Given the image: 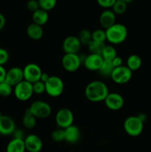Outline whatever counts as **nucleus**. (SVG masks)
Wrapping results in <instances>:
<instances>
[{"label":"nucleus","mask_w":151,"mask_h":152,"mask_svg":"<svg viewBox=\"0 0 151 152\" xmlns=\"http://www.w3.org/2000/svg\"><path fill=\"white\" fill-rule=\"evenodd\" d=\"M109 94V90L105 83L99 80H94L87 85L84 90V95L89 101L99 102L105 101Z\"/></svg>","instance_id":"f257e3e1"},{"label":"nucleus","mask_w":151,"mask_h":152,"mask_svg":"<svg viewBox=\"0 0 151 152\" xmlns=\"http://www.w3.org/2000/svg\"><path fill=\"white\" fill-rule=\"evenodd\" d=\"M107 41L113 45H119L124 42L127 37L128 31L126 26L121 23H115L105 30Z\"/></svg>","instance_id":"f03ea898"},{"label":"nucleus","mask_w":151,"mask_h":152,"mask_svg":"<svg viewBox=\"0 0 151 152\" xmlns=\"http://www.w3.org/2000/svg\"><path fill=\"white\" fill-rule=\"evenodd\" d=\"M144 123L138 116H130L124 122V129L126 133L131 137H138L142 133Z\"/></svg>","instance_id":"7ed1b4c3"},{"label":"nucleus","mask_w":151,"mask_h":152,"mask_svg":"<svg viewBox=\"0 0 151 152\" xmlns=\"http://www.w3.org/2000/svg\"><path fill=\"white\" fill-rule=\"evenodd\" d=\"M65 86L62 79L57 76H50L45 83V92L51 97H58L64 91Z\"/></svg>","instance_id":"20e7f679"},{"label":"nucleus","mask_w":151,"mask_h":152,"mask_svg":"<svg viewBox=\"0 0 151 152\" xmlns=\"http://www.w3.org/2000/svg\"><path fill=\"white\" fill-rule=\"evenodd\" d=\"M28 108L36 118H47L52 112L51 106L43 100L34 101Z\"/></svg>","instance_id":"39448f33"},{"label":"nucleus","mask_w":151,"mask_h":152,"mask_svg":"<svg viewBox=\"0 0 151 152\" xmlns=\"http://www.w3.org/2000/svg\"><path fill=\"white\" fill-rule=\"evenodd\" d=\"M55 121L58 127L65 129L73 125L74 116L72 111L68 108H62L59 109L56 114Z\"/></svg>","instance_id":"423d86ee"},{"label":"nucleus","mask_w":151,"mask_h":152,"mask_svg":"<svg viewBox=\"0 0 151 152\" xmlns=\"http://www.w3.org/2000/svg\"><path fill=\"white\" fill-rule=\"evenodd\" d=\"M13 94L20 101H27L30 99L33 94V84L23 80L13 87Z\"/></svg>","instance_id":"0eeeda50"},{"label":"nucleus","mask_w":151,"mask_h":152,"mask_svg":"<svg viewBox=\"0 0 151 152\" xmlns=\"http://www.w3.org/2000/svg\"><path fill=\"white\" fill-rule=\"evenodd\" d=\"M42 73L39 65L36 63H29L23 68L24 80L33 84L39 81Z\"/></svg>","instance_id":"6e6552de"},{"label":"nucleus","mask_w":151,"mask_h":152,"mask_svg":"<svg viewBox=\"0 0 151 152\" xmlns=\"http://www.w3.org/2000/svg\"><path fill=\"white\" fill-rule=\"evenodd\" d=\"M132 75L133 71H130L126 65H122L114 68L110 77L114 83L122 85L128 83L131 80Z\"/></svg>","instance_id":"1a4fd4ad"},{"label":"nucleus","mask_w":151,"mask_h":152,"mask_svg":"<svg viewBox=\"0 0 151 152\" xmlns=\"http://www.w3.org/2000/svg\"><path fill=\"white\" fill-rule=\"evenodd\" d=\"M81 59L80 56L75 53H65L62 59L63 68L68 72H75L81 66Z\"/></svg>","instance_id":"9d476101"},{"label":"nucleus","mask_w":151,"mask_h":152,"mask_svg":"<svg viewBox=\"0 0 151 152\" xmlns=\"http://www.w3.org/2000/svg\"><path fill=\"white\" fill-rule=\"evenodd\" d=\"M105 105L112 111H118L124 105V99L121 94L118 93H109L105 99Z\"/></svg>","instance_id":"9b49d317"},{"label":"nucleus","mask_w":151,"mask_h":152,"mask_svg":"<svg viewBox=\"0 0 151 152\" xmlns=\"http://www.w3.org/2000/svg\"><path fill=\"white\" fill-rule=\"evenodd\" d=\"M81 44L78 37L76 36H68L64 39L62 43V49L65 53L77 54L81 49Z\"/></svg>","instance_id":"f8f14e48"},{"label":"nucleus","mask_w":151,"mask_h":152,"mask_svg":"<svg viewBox=\"0 0 151 152\" xmlns=\"http://www.w3.org/2000/svg\"><path fill=\"white\" fill-rule=\"evenodd\" d=\"M23 80L24 75L22 68L19 67H13L7 71L4 81L13 87H15L16 85L20 83Z\"/></svg>","instance_id":"ddd939ff"},{"label":"nucleus","mask_w":151,"mask_h":152,"mask_svg":"<svg viewBox=\"0 0 151 152\" xmlns=\"http://www.w3.org/2000/svg\"><path fill=\"white\" fill-rule=\"evenodd\" d=\"M25 145L26 151L29 152L41 151L43 147V142L41 138L36 134H30L25 137Z\"/></svg>","instance_id":"4468645a"},{"label":"nucleus","mask_w":151,"mask_h":152,"mask_svg":"<svg viewBox=\"0 0 151 152\" xmlns=\"http://www.w3.org/2000/svg\"><path fill=\"white\" fill-rule=\"evenodd\" d=\"M16 123L14 120L9 116L2 115L0 118V134L3 136H9L16 131Z\"/></svg>","instance_id":"2eb2a0df"},{"label":"nucleus","mask_w":151,"mask_h":152,"mask_svg":"<svg viewBox=\"0 0 151 152\" xmlns=\"http://www.w3.org/2000/svg\"><path fill=\"white\" fill-rule=\"evenodd\" d=\"M104 59L102 56L99 54H94L90 53L85 56L84 62V66L90 71H99V68L102 66Z\"/></svg>","instance_id":"dca6fc26"},{"label":"nucleus","mask_w":151,"mask_h":152,"mask_svg":"<svg viewBox=\"0 0 151 152\" xmlns=\"http://www.w3.org/2000/svg\"><path fill=\"white\" fill-rule=\"evenodd\" d=\"M115 19V14L112 10H105L99 16V23L102 28L107 30L116 23Z\"/></svg>","instance_id":"f3484780"},{"label":"nucleus","mask_w":151,"mask_h":152,"mask_svg":"<svg viewBox=\"0 0 151 152\" xmlns=\"http://www.w3.org/2000/svg\"><path fill=\"white\" fill-rule=\"evenodd\" d=\"M65 140L70 144H75L78 142L81 138L80 129L75 125H72L70 127L65 129Z\"/></svg>","instance_id":"a211bd4d"},{"label":"nucleus","mask_w":151,"mask_h":152,"mask_svg":"<svg viewBox=\"0 0 151 152\" xmlns=\"http://www.w3.org/2000/svg\"><path fill=\"white\" fill-rule=\"evenodd\" d=\"M26 34L31 39L39 40L44 35V31L42 27L33 22L27 27Z\"/></svg>","instance_id":"6ab92c4d"},{"label":"nucleus","mask_w":151,"mask_h":152,"mask_svg":"<svg viewBox=\"0 0 151 152\" xmlns=\"http://www.w3.org/2000/svg\"><path fill=\"white\" fill-rule=\"evenodd\" d=\"M25 141L24 140L13 138L7 143L6 147V152H25Z\"/></svg>","instance_id":"aec40b11"},{"label":"nucleus","mask_w":151,"mask_h":152,"mask_svg":"<svg viewBox=\"0 0 151 152\" xmlns=\"http://www.w3.org/2000/svg\"><path fill=\"white\" fill-rule=\"evenodd\" d=\"M32 19L33 23L42 27L45 25L49 19L48 13L42 9L39 8L36 11L33 12L32 15Z\"/></svg>","instance_id":"412c9836"},{"label":"nucleus","mask_w":151,"mask_h":152,"mask_svg":"<svg viewBox=\"0 0 151 152\" xmlns=\"http://www.w3.org/2000/svg\"><path fill=\"white\" fill-rule=\"evenodd\" d=\"M142 65V58L137 54H132L128 56L126 62V66L132 71L139 70Z\"/></svg>","instance_id":"4be33fe9"},{"label":"nucleus","mask_w":151,"mask_h":152,"mask_svg":"<svg viewBox=\"0 0 151 152\" xmlns=\"http://www.w3.org/2000/svg\"><path fill=\"white\" fill-rule=\"evenodd\" d=\"M22 124L27 129H32L36 125V118L31 114L29 108L26 110L23 117H22Z\"/></svg>","instance_id":"5701e85b"},{"label":"nucleus","mask_w":151,"mask_h":152,"mask_svg":"<svg viewBox=\"0 0 151 152\" xmlns=\"http://www.w3.org/2000/svg\"><path fill=\"white\" fill-rule=\"evenodd\" d=\"M101 56L103 58L104 61L112 62L117 56V51L113 45H105Z\"/></svg>","instance_id":"b1692460"},{"label":"nucleus","mask_w":151,"mask_h":152,"mask_svg":"<svg viewBox=\"0 0 151 152\" xmlns=\"http://www.w3.org/2000/svg\"><path fill=\"white\" fill-rule=\"evenodd\" d=\"M105 43L93 41L92 40L88 46V50L90 52V53H94V54H102V51H103L104 48L105 47Z\"/></svg>","instance_id":"393cba45"},{"label":"nucleus","mask_w":151,"mask_h":152,"mask_svg":"<svg viewBox=\"0 0 151 152\" xmlns=\"http://www.w3.org/2000/svg\"><path fill=\"white\" fill-rule=\"evenodd\" d=\"M114 66L113 65L112 62H109V61H104L102 63V66L99 68V71L100 74L105 77H111L113 71L114 70Z\"/></svg>","instance_id":"a878e982"},{"label":"nucleus","mask_w":151,"mask_h":152,"mask_svg":"<svg viewBox=\"0 0 151 152\" xmlns=\"http://www.w3.org/2000/svg\"><path fill=\"white\" fill-rule=\"evenodd\" d=\"M127 8V4L125 0H117L114 3L112 7V10L114 12L115 15H121L125 13Z\"/></svg>","instance_id":"bb28decb"},{"label":"nucleus","mask_w":151,"mask_h":152,"mask_svg":"<svg viewBox=\"0 0 151 152\" xmlns=\"http://www.w3.org/2000/svg\"><path fill=\"white\" fill-rule=\"evenodd\" d=\"M78 39H79L81 45H88L89 43L92 41V33L89 30L83 29L78 33Z\"/></svg>","instance_id":"cd10ccee"},{"label":"nucleus","mask_w":151,"mask_h":152,"mask_svg":"<svg viewBox=\"0 0 151 152\" xmlns=\"http://www.w3.org/2000/svg\"><path fill=\"white\" fill-rule=\"evenodd\" d=\"M92 40L99 42H103L107 40L106 33L105 30L103 29H96L93 32H92Z\"/></svg>","instance_id":"c85d7f7f"},{"label":"nucleus","mask_w":151,"mask_h":152,"mask_svg":"<svg viewBox=\"0 0 151 152\" xmlns=\"http://www.w3.org/2000/svg\"><path fill=\"white\" fill-rule=\"evenodd\" d=\"M51 139L54 142H60L65 140V129L58 128L53 130V132L51 133Z\"/></svg>","instance_id":"c756f323"},{"label":"nucleus","mask_w":151,"mask_h":152,"mask_svg":"<svg viewBox=\"0 0 151 152\" xmlns=\"http://www.w3.org/2000/svg\"><path fill=\"white\" fill-rule=\"evenodd\" d=\"M13 92V86L9 85L5 81L0 83V96L7 97Z\"/></svg>","instance_id":"7c9ffc66"},{"label":"nucleus","mask_w":151,"mask_h":152,"mask_svg":"<svg viewBox=\"0 0 151 152\" xmlns=\"http://www.w3.org/2000/svg\"><path fill=\"white\" fill-rule=\"evenodd\" d=\"M38 3H39L40 8L47 12L48 10L54 8L56 4V0H39Z\"/></svg>","instance_id":"2f4dec72"},{"label":"nucleus","mask_w":151,"mask_h":152,"mask_svg":"<svg viewBox=\"0 0 151 152\" xmlns=\"http://www.w3.org/2000/svg\"><path fill=\"white\" fill-rule=\"evenodd\" d=\"M33 94H42L45 92V83L41 81H38L33 84Z\"/></svg>","instance_id":"473e14b6"},{"label":"nucleus","mask_w":151,"mask_h":152,"mask_svg":"<svg viewBox=\"0 0 151 152\" xmlns=\"http://www.w3.org/2000/svg\"><path fill=\"white\" fill-rule=\"evenodd\" d=\"M10 55L8 51L3 48H0V65L4 66L9 61Z\"/></svg>","instance_id":"72a5a7b5"},{"label":"nucleus","mask_w":151,"mask_h":152,"mask_svg":"<svg viewBox=\"0 0 151 152\" xmlns=\"http://www.w3.org/2000/svg\"><path fill=\"white\" fill-rule=\"evenodd\" d=\"M97 3L100 7L105 10H110V8H112L113 6L115 0H98Z\"/></svg>","instance_id":"f704fd0d"},{"label":"nucleus","mask_w":151,"mask_h":152,"mask_svg":"<svg viewBox=\"0 0 151 152\" xmlns=\"http://www.w3.org/2000/svg\"><path fill=\"white\" fill-rule=\"evenodd\" d=\"M27 8L30 11H32L33 13L36 11L37 10L40 8L38 1H36V0H30V1H29L27 3Z\"/></svg>","instance_id":"c9c22d12"},{"label":"nucleus","mask_w":151,"mask_h":152,"mask_svg":"<svg viewBox=\"0 0 151 152\" xmlns=\"http://www.w3.org/2000/svg\"><path fill=\"white\" fill-rule=\"evenodd\" d=\"M13 138H16V139L25 140V133H24V132L22 129H16V131H15L14 133L13 134Z\"/></svg>","instance_id":"e433bc0d"},{"label":"nucleus","mask_w":151,"mask_h":152,"mask_svg":"<svg viewBox=\"0 0 151 152\" xmlns=\"http://www.w3.org/2000/svg\"><path fill=\"white\" fill-rule=\"evenodd\" d=\"M112 63L113 65L114 68H118V67H120V66H122L123 65V60L122 59H121L120 56H117L115 58V59H113V60L112 61Z\"/></svg>","instance_id":"4c0bfd02"},{"label":"nucleus","mask_w":151,"mask_h":152,"mask_svg":"<svg viewBox=\"0 0 151 152\" xmlns=\"http://www.w3.org/2000/svg\"><path fill=\"white\" fill-rule=\"evenodd\" d=\"M6 73H7V70L4 68V66L0 65V83L5 80Z\"/></svg>","instance_id":"58836bf2"},{"label":"nucleus","mask_w":151,"mask_h":152,"mask_svg":"<svg viewBox=\"0 0 151 152\" xmlns=\"http://www.w3.org/2000/svg\"><path fill=\"white\" fill-rule=\"evenodd\" d=\"M6 24V19L4 15L0 13V31L3 29Z\"/></svg>","instance_id":"ea45409f"},{"label":"nucleus","mask_w":151,"mask_h":152,"mask_svg":"<svg viewBox=\"0 0 151 152\" xmlns=\"http://www.w3.org/2000/svg\"><path fill=\"white\" fill-rule=\"evenodd\" d=\"M50 76H49L47 73H42L41 76V78H40V81H41L42 83H46L47 82V80H49Z\"/></svg>","instance_id":"a19ab883"},{"label":"nucleus","mask_w":151,"mask_h":152,"mask_svg":"<svg viewBox=\"0 0 151 152\" xmlns=\"http://www.w3.org/2000/svg\"><path fill=\"white\" fill-rule=\"evenodd\" d=\"M138 117H139L143 123H144L147 120V116L144 113H141V114H139V115H138Z\"/></svg>","instance_id":"79ce46f5"},{"label":"nucleus","mask_w":151,"mask_h":152,"mask_svg":"<svg viewBox=\"0 0 151 152\" xmlns=\"http://www.w3.org/2000/svg\"><path fill=\"white\" fill-rule=\"evenodd\" d=\"M1 117H2V114H1V111H0V118H1Z\"/></svg>","instance_id":"37998d69"},{"label":"nucleus","mask_w":151,"mask_h":152,"mask_svg":"<svg viewBox=\"0 0 151 152\" xmlns=\"http://www.w3.org/2000/svg\"><path fill=\"white\" fill-rule=\"evenodd\" d=\"M37 152H42V151H37Z\"/></svg>","instance_id":"c03bdc74"}]
</instances>
